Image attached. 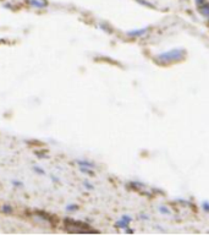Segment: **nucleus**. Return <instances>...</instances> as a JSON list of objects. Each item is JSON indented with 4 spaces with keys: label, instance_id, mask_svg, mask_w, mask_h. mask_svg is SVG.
I'll return each instance as SVG.
<instances>
[{
    "label": "nucleus",
    "instance_id": "f257e3e1",
    "mask_svg": "<svg viewBox=\"0 0 209 235\" xmlns=\"http://www.w3.org/2000/svg\"><path fill=\"white\" fill-rule=\"evenodd\" d=\"M186 55V51L182 49H172L170 51L163 53L158 56V59L163 63H169V61H176V60H181V59Z\"/></svg>",
    "mask_w": 209,
    "mask_h": 235
},
{
    "label": "nucleus",
    "instance_id": "f03ea898",
    "mask_svg": "<svg viewBox=\"0 0 209 235\" xmlns=\"http://www.w3.org/2000/svg\"><path fill=\"white\" fill-rule=\"evenodd\" d=\"M201 14L202 15H204L205 17H209V5H203L202 8H201Z\"/></svg>",
    "mask_w": 209,
    "mask_h": 235
},
{
    "label": "nucleus",
    "instance_id": "7ed1b4c3",
    "mask_svg": "<svg viewBox=\"0 0 209 235\" xmlns=\"http://www.w3.org/2000/svg\"><path fill=\"white\" fill-rule=\"evenodd\" d=\"M147 32V28L144 29H139V31H135V32H129V36H142Z\"/></svg>",
    "mask_w": 209,
    "mask_h": 235
},
{
    "label": "nucleus",
    "instance_id": "20e7f679",
    "mask_svg": "<svg viewBox=\"0 0 209 235\" xmlns=\"http://www.w3.org/2000/svg\"><path fill=\"white\" fill-rule=\"evenodd\" d=\"M196 2H197L198 5H202V4H203V0H196Z\"/></svg>",
    "mask_w": 209,
    "mask_h": 235
}]
</instances>
